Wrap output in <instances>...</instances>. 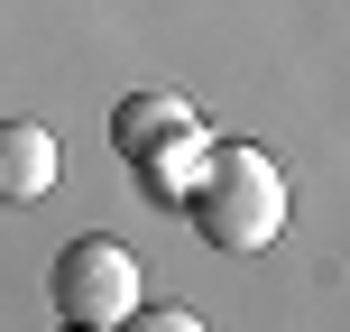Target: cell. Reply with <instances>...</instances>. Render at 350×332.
Wrapping results in <instances>:
<instances>
[{"instance_id":"cell-1","label":"cell","mask_w":350,"mask_h":332,"mask_svg":"<svg viewBox=\"0 0 350 332\" xmlns=\"http://www.w3.org/2000/svg\"><path fill=\"white\" fill-rule=\"evenodd\" d=\"M193 222H203V240L212 249H230V259H249V249H267L286 231V175L267 148H240V139H221L212 148V166L193 175Z\"/></svg>"},{"instance_id":"cell-2","label":"cell","mask_w":350,"mask_h":332,"mask_svg":"<svg viewBox=\"0 0 350 332\" xmlns=\"http://www.w3.org/2000/svg\"><path fill=\"white\" fill-rule=\"evenodd\" d=\"M46 286H55V314L65 323L120 332L129 314H139V259H129L120 240H65L55 268H46Z\"/></svg>"},{"instance_id":"cell-3","label":"cell","mask_w":350,"mask_h":332,"mask_svg":"<svg viewBox=\"0 0 350 332\" xmlns=\"http://www.w3.org/2000/svg\"><path fill=\"white\" fill-rule=\"evenodd\" d=\"M185 139H203V120H193L175 92H129V102L111 111V148H120L129 166H157V157H175Z\"/></svg>"},{"instance_id":"cell-4","label":"cell","mask_w":350,"mask_h":332,"mask_svg":"<svg viewBox=\"0 0 350 332\" xmlns=\"http://www.w3.org/2000/svg\"><path fill=\"white\" fill-rule=\"evenodd\" d=\"M55 175H65V148H55L46 120L0 129V203H37V194H55Z\"/></svg>"},{"instance_id":"cell-5","label":"cell","mask_w":350,"mask_h":332,"mask_svg":"<svg viewBox=\"0 0 350 332\" xmlns=\"http://www.w3.org/2000/svg\"><path fill=\"white\" fill-rule=\"evenodd\" d=\"M120 332H203V314H185V305H139Z\"/></svg>"},{"instance_id":"cell-6","label":"cell","mask_w":350,"mask_h":332,"mask_svg":"<svg viewBox=\"0 0 350 332\" xmlns=\"http://www.w3.org/2000/svg\"><path fill=\"white\" fill-rule=\"evenodd\" d=\"M55 332H102V323H55Z\"/></svg>"}]
</instances>
